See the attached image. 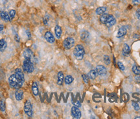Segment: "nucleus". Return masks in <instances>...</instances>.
Returning <instances> with one entry per match:
<instances>
[{"label": "nucleus", "instance_id": "f257e3e1", "mask_svg": "<svg viewBox=\"0 0 140 119\" xmlns=\"http://www.w3.org/2000/svg\"><path fill=\"white\" fill-rule=\"evenodd\" d=\"M24 74L20 68H16L15 73L9 78V83L12 89H20L24 83Z\"/></svg>", "mask_w": 140, "mask_h": 119}, {"label": "nucleus", "instance_id": "f03ea898", "mask_svg": "<svg viewBox=\"0 0 140 119\" xmlns=\"http://www.w3.org/2000/svg\"><path fill=\"white\" fill-rule=\"evenodd\" d=\"M73 54L77 60H80L83 59L84 55L85 54L83 46H82L81 44H78L76 46L73 50Z\"/></svg>", "mask_w": 140, "mask_h": 119}, {"label": "nucleus", "instance_id": "7ed1b4c3", "mask_svg": "<svg viewBox=\"0 0 140 119\" xmlns=\"http://www.w3.org/2000/svg\"><path fill=\"white\" fill-rule=\"evenodd\" d=\"M23 69L24 72H27L28 74L32 73L34 70V64L32 63V60L25 59L23 62Z\"/></svg>", "mask_w": 140, "mask_h": 119}, {"label": "nucleus", "instance_id": "20e7f679", "mask_svg": "<svg viewBox=\"0 0 140 119\" xmlns=\"http://www.w3.org/2000/svg\"><path fill=\"white\" fill-rule=\"evenodd\" d=\"M24 111L29 117H32V106L29 100H27L24 105Z\"/></svg>", "mask_w": 140, "mask_h": 119}, {"label": "nucleus", "instance_id": "39448f33", "mask_svg": "<svg viewBox=\"0 0 140 119\" xmlns=\"http://www.w3.org/2000/svg\"><path fill=\"white\" fill-rule=\"evenodd\" d=\"M75 44V40L72 37H68L63 42V46L65 49H70L73 47Z\"/></svg>", "mask_w": 140, "mask_h": 119}, {"label": "nucleus", "instance_id": "423d86ee", "mask_svg": "<svg viewBox=\"0 0 140 119\" xmlns=\"http://www.w3.org/2000/svg\"><path fill=\"white\" fill-rule=\"evenodd\" d=\"M71 115L73 119H79L81 117V112L77 107L75 106L72 107L71 110Z\"/></svg>", "mask_w": 140, "mask_h": 119}, {"label": "nucleus", "instance_id": "0eeeda50", "mask_svg": "<svg viewBox=\"0 0 140 119\" xmlns=\"http://www.w3.org/2000/svg\"><path fill=\"white\" fill-rule=\"evenodd\" d=\"M116 24V18H114V16L111 15V14H109L108 18V20H107L106 24H105L106 27H110Z\"/></svg>", "mask_w": 140, "mask_h": 119}, {"label": "nucleus", "instance_id": "6e6552de", "mask_svg": "<svg viewBox=\"0 0 140 119\" xmlns=\"http://www.w3.org/2000/svg\"><path fill=\"white\" fill-rule=\"evenodd\" d=\"M96 70L98 75H99V76H105L106 73H107L106 68H105L103 65H98V66L96 67Z\"/></svg>", "mask_w": 140, "mask_h": 119}, {"label": "nucleus", "instance_id": "1a4fd4ad", "mask_svg": "<svg viewBox=\"0 0 140 119\" xmlns=\"http://www.w3.org/2000/svg\"><path fill=\"white\" fill-rule=\"evenodd\" d=\"M45 38L47 40L48 42L49 43H53V42H55V37L53 36V35L51 33L50 31H47L46 33V34H45Z\"/></svg>", "mask_w": 140, "mask_h": 119}, {"label": "nucleus", "instance_id": "9d476101", "mask_svg": "<svg viewBox=\"0 0 140 119\" xmlns=\"http://www.w3.org/2000/svg\"><path fill=\"white\" fill-rule=\"evenodd\" d=\"M23 56L25 59L32 60L33 58V53L30 49H26L23 52Z\"/></svg>", "mask_w": 140, "mask_h": 119}, {"label": "nucleus", "instance_id": "9b49d317", "mask_svg": "<svg viewBox=\"0 0 140 119\" xmlns=\"http://www.w3.org/2000/svg\"><path fill=\"white\" fill-rule=\"evenodd\" d=\"M23 91L22 89H18L15 92V98L18 101H20L23 99Z\"/></svg>", "mask_w": 140, "mask_h": 119}, {"label": "nucleus", "instance_id": "f8f14e48", "mask_svg": "<svg viewBox=\"0 0 140 119\" xmlns=\"http://www.w3.org/2000/svg\"><path fill=\"white\" fill-rule=\"evenodd\" d=\"M127 29L125 27H121V28H119V29L118 30V32H117V38H121L127 34Z\"/></svg>", "mask_w": 140, "mask_h": 119}, {"label": "nucleus", "instance_id": "ddd939ff", "mask_svg": "<svg viewBox=\"0 0 140 119\" xmlns=\"http://www.w3.org/2000/svg\"><path fill=\"white\" fill-rule=\"evenodd\" d=\"M0 16L2 18V20H3L5 22H10V18L9 14L6 11H1L0 12Z\"/></svg>", "mask_w": 140, "mask_h": 119}, {"label": "nucleus", "instance_id": "4468645a", "mask_svg": "<svg viewBox=\"0 0 140 119\" xmlns=\"http://www.w3.org/2000/svg\"><path fill=\"white\" fill-rule=\"evenodd\" d=\"M122 53H123V55L124 56H128L130 54V48L129 45L127 44H125L124 46H123Z\"/></svg>", "mask_w": 140, "mask_h": 119}, {"label": "nucleus", "instance_id": "2eb2a0df", "mask_svg": "<svg viewBox=\"0 0 140 119\" xmlns=\"http://www.w3.org/2000/svg\"><path fill=\"white\" fill-rule=\"evenodd\" d=\"M64 80V76L62 72H59L58 73V81L57 84L59 85H62L63 84V81Z\"/></svg>", "mask_w": 140, "mask_h": 119}, {"label": "nucleus", "instance_id": "dca6fc26", "mask_svg": "<svg viewBox=\"0 0 140 119\" xmlns=\"http://www.w3.org/2000/svg\"><path fill=\"white\" fill-rule=\"evenodd\" d=\"M7 46V44L4 38L0 40V51L3 52V51H5Z\"/></svg>", "mask_w": 140, "mask_h": 119}, {"label": "nucleus", "instance_id": "f3484780", "mask_svg": "<svg viewBox=\"0 0 140 119\" xmlns=\"http://www.w3.org/2000/svg\"><path fill=\"white\" fill-rule=\"evenodd\" d=\"M32 91L33 95L36 96H38V94H39V90H38V85L36 82H33L32 85Z\"/></svg>", "mask_w": 140, "mask_h": 119}, {"label": "nucleus", "instance_id": "a211bd4d", "mask_svg": "<svg viewBox=\"0 0 140 119\" xmlns=\"http://www.w3.org/2000/svg\"><path fill=\"white\" fill-rule=\"evenodd\" d=\"M55 32L57 38H60L61 35H62V28H61V27L59 26V25H56L55 28Z\"/></svg>", "mask_w": 140, "mask_h": 119}, {"label": "nucleus", "instance_id": "6ab92c4d", "mask_svg": "<svg viewBox=\"0 0 140 119\" xmlns=\"http://www.w3.org/2000/svg\"><path fill=\"white\" fill-rule=\"evenodd\" d=\"M97 75H98V74H97L96 70H91L90 71L88 76V77H89L90 79H95L97 78Z\"/></svg>", "mask_w": 140, "mask_h": 119}, {"label": "nucleus", "instance_id": "aec40b11", "mask_svg": "<svg viewBox=\"0 0 140 119\" xmlns=\"http://www.w3.org/2000/svg\"><path fill=\"white\" fill-rule=\"evenodd\" d=\"M106 11V7H99L96 9L95 12H96L97 14L98 15H101L102 14H104Z\"/></svg>", "mask_w": 140, "mask_h": 119}, {"label": "nucleus", "instance_id": "412c9836", "mask_svg": "<svg viewBox=\"0 0 140 119\" xmlns=\"http://www.w3.org/2000/svg\"><path fill=\"white\" fill-rule=\"evenodd\" d=\"M108 16H109V14H106V13H104V14H101V16H100V22L102 23V24H105L106 22V21H107V20H108Z\"/></svg>", "mask_w": 140, "mask_h": 119}, {"label": "nucleus", "instance_id": "4be33fe9", "mask_svg": "<svg viewBox=\"0 0 140 119\" xmlns=\"http://www.w3.org/2000/svg\"><path fill=\"white\" fill-rule=\"evenodd\" d=\"M73 78L71 76H70V75H68V76H66V78H64V82L66 85H70V84H71V83L73 81Z\"/></svg>", "mask_w": 140, "mask_h": 119}, {"label": "nucleus", "instance_id": "5701e85b", "mask_svg": "<svg viewBox=\"0 0 140 119\" xmlns=\"http://www.w3.org/2000/svg\"><path fill=\"white\" fill-rule=\"evenodd\" d=\"M132 72L134 73L136 75H140V66L134 65L132 67Z\"/></svg>", "mask_w": 140, "mask_h": 119}, {"label": "nucleus", "instance_id": "b1692460", "mask_svg": "<svg viewBox=\"0 0 140 119\" xmlns=\"http://www.w3.org/2000/svg\"><path fill=\"white\" fill-rule=\"evenodd\" d=\"M90 35V33L88 31H84V32L82 33L81 34V39L82 40H86L88 38Z\"/></svg>", "mask_w": 140, "mask_h": 119}, {"label": "nucleus", "instance_id": "393cba45", "mask_svg": "<svg viewBox=\"0 0 140 119\" xmlns=\"http://www.w3.org/2000/svg\"><path fill=\"white\" fill-rule=\"evenodd\" d=\"M103 59H104V63H105L106 65H109V64H110L111 61H110V59L109 56H108V55H104V57H103Z\"/></svg>", "mask_w": 140, "mask_h": 119}, {"label": "nucleus", "instance_id": "a878e982", "mask_svg": "<svg viewBox=\"0 0 140 119\" xmlns=\"http://www.w3.org/2000/svg\"><path fill=\"white\" fill-rule=\"evenodd\" d=\"M132 105L133 107H134V109L136 111H139V110L140 109V106H139V104H138L137 102H134V101H132Z\"/></svg>", "mask_w": 140, "mask_h": 119}, {"label": "nucleus", "instance_id": "bb28decb", "mask_svg": "<svg viewBox=\"0 0 140 119\" xmlns=\"http://www.w3.org/2000/svg\"><path fill=\"white\" fill-rule=\"evenodd\" d=\"M0 110L3 112L5 111V104L2 100H0Z\"/></svg>", "mask_w": 140, "mask_h": 119}, {"label": "nucleus", "instance_id": "cd10ccee", "mask_svg": "<svg viewBox=\"0 0 140 119\" xmlns=\"http://www.w3.org/2000/svg\"><path fill=\"white\" fill-rule=\"evenodd\" d=\"M9 16H10V20L13 19L15 17L16 15V11L14 10H10L9 11Z\"/></svg>", "mask_w": 140, "mask_h": 119}, {"label": "nucleus", "instance_id": "c85d7f7f", "mask_svg": "<svg viewBox=\"0 0 140 119\" xmlns=\"http://www.w3.org/2000/svg\"><path fill=\"white\" fill-rule=\"evenodd\" d=\"M82 78L83 79L84 81V83H88V81H89V77L87 75H86V74H82Z\"/></svg>", "mask_w": 140, "mask_h": 119}, {"label": "nucleus", "instance_id": "c756f323", "mask_svg": "<svg viewBox=\"0 0 140 119\" xmlns=\"http://www.w3.org/2000/svg\"><path fill=\"white\" fill-rule=\"evenodd\" d=\"M117 65H118V67H119V68L120 70H122V71H124V70H125V66H124V64H123L122 62H117Z\"/></svg>", "mask_w": 140, "mask_h": 119}, {"label": "nucleus", "instance_id": "7c9ffc66", "mask_svg": "<svg viewBox=\"0 0 140 119\" xmlns=\"http://www.w3.org/2000/svg\"><path fill=\"white\" fill-rule=\"evenodd\" d=\"M73 104L74 106L77 107H80L81 106V104L79 101H76V102H73Z\"/></svg>", "mask_w": 140, "mask_h": 119}, {"label": "nucleus", "instance_id": "2f4dec72", "mask_svg": "<svg viewBox=\"0 0 140 119\" xmlns=\"http://www.w3.org/2000/svg\"><path fill=\"white\" fill-rule=\"evenodd\" d=\"M136 16L138 18V19L140 20V9H138L136 12Z\"/></svg>", "mask_w": 140, "mask_h": 119}, {"label": "nucleus", "instance_id": "473e14b6", "mask_svg": "<svg viewBox=\"0 0 140 119\" xmlns=\"http://www.w3.org/2000/svg\"><path fill=\"white\" fill-rule=\"evenodd\" d=\"M14 38H15L16 41L18 42H19L20 40V36H18V35H16L15 36H14Z\"/></svg>", "mask_w": 140, "mask_h": 119}, {"label": "nucleus", "instance_id": "72a5a7b5", "mask_svg": "<svg viewBox=\"0 0 140 119\" xmlns=\"http://www.w3.org/2000/svg\"><path fill=\"white\" fill-rule=\"evenodd\" d=\"M135 80L137 83H140V76H136L135 77Z\"/></svg>", "mask_w": 140, "mask_h": 119}, {"label": "nucleus", "instance_id": "f704fd0d", "mask_svg": "<svg viewBox=\"0 0 140 119\" xmlns=\"http://www.w3.org/2000/svg\"><path fill=\"white\" fill-rule=\"evenodd\" d=\"M133 3L135 4V5H138V4L140 3V0H132Z\"/></svg>", "mask_w": 140, "mask_h": 119}, {"label": "nucleus", "instance_id": "c9c22d12", "mask_svg": "<svg viewBox=\"0 0 140 119\" xmlns=\"http://www.w3.org/2000/svg\"><path fill=\"white\" fill-rule=\"evenodd\" d=\"M48 20H49V18H47L46 17H45L44 18V23L45 25L47 24V22H48Z\"/></svg>", "mask_w": 140, "mask_h": 119}, {"label": "nucleus", "instance_id": "e433bc0d", "mask_svg": "<svg viewBox=\"0 0 140 119\" xmlns=\"http://www.w3.org/2000/svg\"><path fill=\"white\" fill-rule=\"evenodd\" d=\"M4 29V25L2 24H0V31H1L3 30Z\"/></svg>", "mask_w": 140, "mask_h": 119}, {"label": "nucleus", "instance_id": "4c0bfd02", "mask_svg": "<svg viewBox=\"0 0 140 119\" xmlns=\"http://www.w3.org/2000/svg\"><path fill=\"white\" fill-rule=\"evenodd\" d=\"M27 35H28V37L29 38H30V31L29 30L27 31Z\"/></svg>", "mask_w": 140, "mask_h": 119}, {"label": "nucleus", "instance_id": "58836bf2", "mask_svg": "<svg viewBox=\"0 0 140 119\" xmlns=\"http://www.w3.org/2000/svg\"><path fill=\"white\" fill-rule=\"evenodd\" d=\"M135 119H140V117H135Z\"/></svg>", "mask_w": 140, "mask_h": 119}]
</instances>
